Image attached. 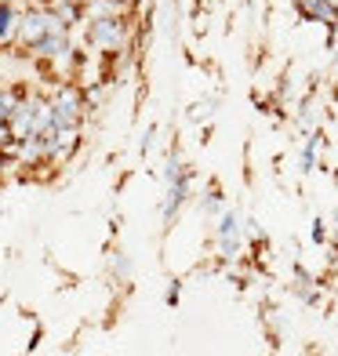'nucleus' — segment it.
I'll return each instance as SVG.
<instances>
[{
  "instance_id": "1",
  "label": "nucleus",
  "mask_w": 338,
  "mask_h": 356,
  "mask_svg": "<svg viewBox=\"0 0 338 356\" xmlns=\"http://www.w3.org/2000/svg\"><path fill=\"white\" fill-rule=\"evenodd\" d=\"M88 44L95 51H117L124 47V22L117 15H109V19H88Z\"/></svg>"
},
{
  "instance_id": "2",
  "label": "nucleus",
  "mask_w": 338,
  "mask_h": 356,
  "mask_svg": "<svg viewBox=\"0 0 338 356\" xmlns=\"http://www.w3.org/2000/svg\"><path fill=\"white\" fill-rule=\"evenodd\" d=\"M51 102H55V127H77V124H80V109H84V99H80L77 88L62 84Z\"/></svg>"
},
{
  "instance_id": "3",
  "label": "nucleus",
  "mask_w": 338,
  "mask_h": 356,
  "mask_svg": "<svg viewBox=\"0 0 338 356\" xmlns=\"http://www.w3.org/2000/svg\"><path fill=\"white\" fill-rule=\"evenodd\" d=\"M240 233H244V225H240V215L236 211H225L222 222H218V248L225 258H233L240 251Z\"/></svg>"
},
{
  "instance_id": "4",
  "label": "nucleus",
  "mask_w": 338,
  "mask_h": 356,
  "mask_svg": "<svg viewBox=\"0 0 338 356\" xmlns=\"http://www.w3.org/2000/svg\"><path fill=\"white\" fill-rule=\"evenodd\" d=\"M51 29H47V11H29V15H22V29H19V40L22 44H40Z\"/></svg>"
},
{
  "instance_id": "5",
  "label": "nucleus",
  "mask_w": 338,
  "mask_h": 356,
  "mask_svg": "<svg viewBox=\"0 0 338 356\" xmlns=\"http://www.w3.org/2000/svg\"><path fill=\"white\" fill-rule=\"evenodd\" d=\"M19 29H22V15L4 0V4H0V44H11L19 37Z\"/></svg>"
},
{
  "instance_id": "6",
  "label": "nucleus",
  "mask_w": 338,
  "mask_h": 356,
  "mask_svg": "<svg viewBox=\"0 0 338 356\" xmlns=\"http://www.w3.org/2000/svg\"><path fill=\"white\" fill-rule=\"evenodd\" d=\"M33 51L37 55H47V58H58V55L73 51V47H70V37L66 33H47L40 44H33Z\"/></svg>"
},
{
  "instance_id": "7",
  "label": "nucleus",
  "mask_w": 338,
  "mask_h": 356,
  "mask_svg": "<svg viewBox=\"0 0 338 356\" xmlns=\"http://www.w3.org/2000/svg\"><path fill=\"white\" fill-rule=\"evenodd\" d=\"M302 11L309 19H324L328 26H338V11L328 4V0H302Z\"/></svg>"
},
{
  "instance_id": "8",
  "label": "nucleus",
  "mask_w": 338,
  "mask_h": 356,
  "mask_svg": "<svg viewBox=\"0 0 338 356\" xmlns=\"http://www.w3.org/2000/svg\"><path fill=\"white\" fill-rule=\"evenodd\" d=\"M19 102H22L19 95H11V91H0V120L8 124V120H11V113L19 109Z\"/></svg>"
},
{
  "instance_id": "9",
  "label": "nucleus",
  "mask_w": 338,
  "mask_h": 356,
  "mask_svg": "<svg viewBox=\"0 0 338 356\" xmlns=\"http://www.w3.org/2000/svg\"><path fill=\"white\" fill-rule=\"evenodd\" d=\"M316 145H320L316 135L305 138V149H302V168H305V171H309V168H313V160H316Z\"/></svg>"
},
{
  "instance_id": "10",
  "label": "nucleus",
  "mask_w": 338,
  "mask_h": 356,
  "mask_svg": "<svg viewBox=\"0 0 338 356\" xmlns=\"http://www.w3.org/2000/svg\"><path fill=\"white\" fill-rule=\"evenodd\" d=\"M55 11H58L66 22H77V8L70 4V0H58V4H55Z\"/></svg>"
},
{
  "instance_id": "11",
  "label": "nucleus",
  "mask_w": 338,
  "mask_h": 356,
  "mask_svg": "<svg viewBox=\"0 0 338 356\" xmlns=\"http://www.w3.org/2000/svg\"><path fill=\"white\" fill-rule=\"evenodd\" d=\"M113 269H117L120 273V277H127V262H124V258L117 254V258H113Z\"/></svg>"
},
{
  "instance_id": "12",
  "label": "nucleus",
  "mask_w": 338,
  "mask_h": 356,
  "mask_svg": "<svg viewBox=\"0 0 338 356\" xmlns=\"http://www.w3.org/2000/svg\"><path fill=\"white\" fill-rule=\"evenodd\" d=\"M335 222H338V215H335ZM335 240H338V225H335Z\"/></svg>"
},
{
  "instance_id": "13",
  "label": "nucleus",
  "mask_w": 338,
  "mask_h": 356,
  "mask_svg": "<svg viewBox=\"0 0 338 356\" xmlns=\"http://www.w3.org/2000/svg\"><path fill=\"white\" fill-rule=\"evenodd\" d=\"M113 4H120V8H124V4H127V0H113Z\"/></svg>"
},
{
  "instance_id": "14",
  "label": "nucleus",
  "mask_w": 338,
  "mask_h": 356,
  "mask_svg": "<svg viewBox=\"0 0 338 356\" xmlns=\"http://www.w3.org/2000/svg\"><path fill=\"white\" fill-rule=\"evenodd\" d=\"M0 4H4V0H0Z\"/></svg>"
},
{
  "instance_id": "15",
  "label": "nucleus",
  "mask_w": 338,
  "mask_h": 356,
  "mask_svg": "<svg viewBox=\"0 0 338 356\" xmlns=\"http://www.w3.org/2000/svg\"><path fill=\"white\" fill-rule=\"evenodd\" d=\"M0 124H4V120H0Z\"/></svg>"
}]
</instances>
